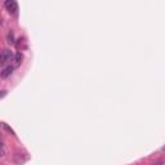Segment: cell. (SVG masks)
Here are the masks:
<instances>
[{
    "instance_id": "1",
    "label": "cell",
    "mask_w": 165,
    "mask_h": 165,
    "mask_svg": "<svg viewBox=\"0 0 165 165\" xmlns=\"http://www.w3.org/2000/svg\"><path fill=\"white\" fill-rule=\"evenodd\" d=\"M12 57H13V54H12L9 49H5V50H3V52H0V66L9 62L12 60Z\"/></svg>"
},
{
    "instance_id": "4",
    "label": "cell",
    "mask_w": 165,
    "mask_h": 165,
    "mask_svg": "<svg viewBox=\"0 0 165 165\" xmlns=\"http://www.w3.org/2000/svg\"><path fill=\"white\" fill-rule=\"evenodd\" d=\"M13 70H14V69H13V66H8V67H5L1 72H0V76H1L3 79H7L8 76H10V75H12Z\"/></svg>"
},
{
    "instance_id": "3",
    "label": "cell",
    "mask_w": 165,
    "mask_h": 165,
    "mask_svg": "<svg viewBox=\"0 0 165 165\" xmlns=\"http://www.w3.org/2000/svg\"><path fill=\"white\" fill-rule=\"evenodd\" d=\"M22 60H23V56H22V53L21 52H17L14 54V57H13V69H15V67H19L21 66V63H22Z\"/></svg>"
},
{
    "instance_id": "9",
    "label": "cell",
    "mask_w": 165,
    "mask_h": 165,
    "mask_svg": "<svg viewBox=\"0 0 165 165\" xmlns=\"http://www.w3.org/2000/svg\"><path fill=\"white\" fill-rule=\"evenodd\" d=\"M0 26H1V21H0Z\"/></svg>"
},
{
    "instance_id": "7",
    "label": "cell",
    "mask_w": 165,
    "mask_h": 165,
    "mask_svg": "<svg viewBox=\"0 0 165 165\" xmlns=\"http://www.w3.org/2000/svg\"><path fill=\"white\" fill-rule=\"evenodd\" d=\"M4 155H5V150H4L3 144H0V158H4Z\"/></svg>"
},
{
    "instance_id": "6",
    "label": "cell",
    "mask_w": 165,
    "mask_h": 165,
    "mask_svg": "<svg viewBox=\"0 0 165 165\" xmlns=\"http://www.w3.org/2000/svg\"><path fill=\"white\" fill-rule=\"evenodd\" d=\"M3 128H4V129H5V130H8V132H9V133H10V134H12V136H15V133H14V130H13V129H12V128H9V127H8V125H7V124H3Z\"/></svg>"
},
{
    "instance_id": "8",
    "label": "cell",
    "mask_w": 165,
    "mask_h": 165,
    "mask_svg": "<svg viewBox=\"0 0 165 165\" xmlns=\"http://www.w3.org/2000/svg\"><path fill=\"white\" fill-rule=\"evenodd\" d=\"M5 94H7L5 90H1V92H0V98H3L4 96H5Z\"/></svg>"
},
{
    "instance_id": "2",
    "label": "cell",
    "mask_w": 165,
    "mask_h": 165,
    "mask_svg": "<svg viewBox=\"0 0 165 165\" xmlns=\"http://www.w3.org/2000/svg\"><path fill=\"white\" fill-rule=\"evenodd\" d=\"M4 5H5V8L8 9V12L12 14H14L15 12L18 10V5H17V3L14 1V0H7L5 3H4Z\"/></svg>"
},
{
    "instance_id": "5",
    "label": "cell",
    "mask_w": 165,
    "mask_h": 165,
    "mask_svg": "<svg viewBox=\"0 0 165 165\" xmlns=\"http://www.w3.org/2000/svg\"><path fill=\"white\" fill-rule=\"evenodd\" d=\"M14 43V35L13 32H9L8 34V44H13Z\"/></svg>"
}]
</instances>
